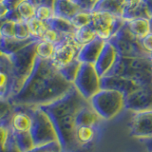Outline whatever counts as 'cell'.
I'll use <instances>...</instances> for the list:
<instances>
[{"label":"cell","mask_w":152,"mask_h":152,"mask_svg":"<svg viewBox=\"0 0 152 152\" xmlns=\"http://www.w3.org/2000/svg\"><path fill=\"white\" fill-rule=\"evenodd\" d=\"M81 46L75 42L73 34H69L59 44L55 46L54 53L51 57V63L58 70L77 59Z\"/></svg>","instance_id":"cell-8"},{"label":"cell","mask_w":152,"mask_h":152,"mask_svg":"<svg viewBox=\"0 0 152 152\" xmlns=\"http://www.w3.org/2000/svg\"><path fill=\"white\" fill-rule=\"evenodd\" d=\"M14 24L15 23L5 20L2 26L0 27V35L9 38L15 37L14 36Z\"/></svg>","instance_id":"cell-34"},{"label":"cell","mask_w":152,"mask_h":152,"mask_svg":"<svg viewBox=\"0 0 152 152\" xmlns=\"http://www.w3.org/2000/svg\"><path fill=\"white\" fill-rule=\"evenodd\" d=\"M22 1L23 0H2L3 4L6 6L8 11L16 9L18 5L20 4V2H22Z\"/></svg>","instance_id":"cell-39"},{"label":"cell","mask_w":152,"mask_h":152,"mask_svg":"<svg viewBox=\"0 0 152 152\" xmlns=\"http://www.w3.org/2000/svg\"><path fill=\"white\" fill-rule=\"evenodd\" d=\"M126 21L122 17L115 16L106 12H92L89 25L95 31L99 38L107 41L115 35L125 25Z\"/></svg>","instance_id":"cell-7"},{"label":"cell","mask_w":152,"mask_h":152,"mask_svg":"<svg viewBox=\"0 0 152 152\" xmlns=\"http://www.w3.org/2000/svg\"><path fill=\"white\" fill-rule=\"evenodd\" d=\"M141 45L147 53H152V31L141 40Z\"/></svg>","instance_id":"cell-37"},{"label":"cell","mask_w":152,"mask_h":152,"mask_svg":"<svg viewBox=\"0 0 152 152\" xmlns=\"http://www.w3.org/2000/svg\"><path fill=\"white\" fill-rule=\"evenodd\" d=\"M69 34H64V33H61L59 31H56L54 30H52V28H49L44 33V35L42 36L41 40L50 42L51 44H53L54 46H56L57 44H59V43H61L63 40H65V38Z\"/></svg>","instance_id":"cell-29"},{"label":"cell","mask_w":152,"mask_h":152,"mask_svg":"<svg viewBox=\"0 0 152 152\" xmlns=\"http://www.w3.org/2000/svg\"><path fill=\"white\" fill-rule=\"evenodd\" d=\"M131 136L152 140V109L133 112L129 122Z\"/></svg>","instance_id":"cell-9"},{"label":"cell","mask_w":152,"mask_h":152,"mask_svg":"<svg viewBox=\"0 0 152 152\" xmlns=\"http://www.w3.org/2000/svg\"><path fill=\"white\" fill-rule=\"evenodd\" d=\"M0 100H2V99H0Z\"/></svg>","instance_id":"cell-46"},{"label":"cell","mask_w":152,"mask_h":152,"mask_svg":"<svg viewBox=\"0 0 152 152\" xmlns=\"http://www.w3.org/2000/svg\"><path fill=\"white\" fill-rule=\"evenodd\" d=\"M13 114L11 122L13 132H30L31 118L20 104H12Z\"/></svg>","instance_id":"cell-14"},{"label":"cell","mask_w":152,"mask_h":152,"mask_svg":"<svg viewBox=\"0 0 152 152\" xmlns=\"http://www.w3.org/2000/svg\"><path fill=\"white\" fill-rule=\"evenodd\" d=\"M12 68L10 56L0 53V99L9 100L12 96Z\"/></svg>","instance_id":"cell-11"},{"label":"cell","mask_w":152,"mask_h":152,"mask_svg":"<svg viewBox=\"0 0 152 152\" xmlns=\"http://www.w3.org/2000/svg\"><path fill=\"white\" fill-rule=\"evenodd\" d=\"M104 43L106 41L97 37L91 42L82 46L78 53L77 59L81 63H89L94 65L101 53Z\"/></svg>","instance_id":"cell-13"},{"label":"cell","mask_w":152,"mask_h":152,"mask_svg":"<svg viewBox=\"0 0 152 152\" xmlns=\"http://www.w3.org/2000/svg\"><path fill=\"white\" fill-rule=\"evenodd\" d=\"M5 20H6V19H5L4 17H3V18H0V27L2 26V24L5 22Z\"/></svg>","instance_id":"cell-42"},{"label":"cell","mask_w":152,"mask_h":152,"mask_svg":"<svg viewBox=\"0 0 152 152\" xmlns=\"http://www.w3.org/2000/svg\"><path fill=\"white\" fill-rule=\"evenodd\" d=\"M55 46L47 41H39L36 46V55L42 59L50 60L54 53Z\"/></svg>","instance_id":"cell-26"},{"label":"cell","mask_w":152,"mask_h":152,"mask_svg":"<svg viewBox=\"0 0 152 152\" xmlns=\"http://www.w3.org/2000/svg\"><path fill=\"white\" fill-rule=\"evenodd\" d=\"M26 23L28 31L31 33V36L39 40H41L42 36L44 35L46 31L49 28V26L47 25L46 22L40 20V19H38L35 16L30 18Z\"/></svg>","instance_id":"cell-23"},{"label":"cell","mask_w":152,"mask_h":152,"mask_svg":"<svg viewBox=\"0 0 152 152\" xmlns=\"http://www.w3.org/2000/svg\"><path fill=\"white\" fill-rule=\"evenodd\" d=\"M27 1L30 2L32 6L39 7V6H48L52 8L53 7V2L54 0H27Z\"/></svg>","instance_id":"cell-38"},{"label":"cell","mask_w":152,"mask_h":152,"mask_svg":"<svg viewBox=\"0 0 152 152\" xmlns=\"http://www.w3.org/2000/svg\"><path fill=\"white\" fill-rule=\"evenodd\" d=\"M125 108L132 112L152 109V84L142 86L126 95Z\"/></svg>","instance_id":"cell-10"},{"label":"cell","mask_w":152,"mask_h":152,"mask_svg":"<svg viewBox=\"0 0 152 152\" xmlns=\"http://www.w3.org/2000/svg\"><path fill=\"white\" fill-rule=\"evenodd\" d=\"M126 27L131 34L140 41L151 32V23L148 17H141L126 21Z\"/></svg>","instance_id":"cell-16"},{"label":"cell","mask_w":152,"mask_h":152,"mask_svg":"<svg viewBox=\"0 0 152 152\" xmlns=\"http://www.w3.org/2000/svg\"><path fill=\"white\" fill-rule=\"evenodd\" d=\"M118 57L119 53L116 48L112 45V43L106 41L101 53H100L97 61L94 64L95 69H96L100 78L109 72V70L112 69L114 64L116 63Z\"/></svg>","instance_id":"cell-12"},{"label":"cell","mask_w":152,"mask_h":152,"mask_svg":"<svg viewBox=\"0 0 152 152\" xmlns=\"http://www.w3.org/2000/svg\"><path fill=\"white\" fill-rule=\"evenodd\" d=\"M145 2L146 4L147 10H148L149 17H152V0H145Z\"/></svg>","instance_id":"cell-41"},{"label":"cell","mask_w":152,"mask_h":152,"mask_svg":"<svg viewBox=\"0 0 152 152\" xmlns=\"http://www.w3.org/2000/svg\"><path fill=\"white\" fill-rule=\"evenodd\" d=\"M52 10L53 16L64 18L69 21L76 13L81 12L80 8L71 0H54Z\"/></svg>","instance_id":"cell-17"},{"label":"cell","mask_w":152,"mask_h":152,"mask_svg":"<svg viewBox=\"0 0 152 152\" xmlns=\"http://www.w3.org/2000/svg\"><path fill=\"white\" fill-rule=\"evenodd\" d=\"M124 2L126 3V5L127 4V3H129V2H132V1H134V0H123Z\"/></svg>","instance_id":"cell-43"},{"label":"cell","mask_w":152,"mask_h":152,"mask_svg":"<svg viewBox=\"0 0 152 152\" xmlns=\"http://www.w3.org/2000/svg\"><path fill=\"white\" fill-rule=\"evenodd\" d=\"M6 19L7 21H11L13 23H19V22H23L22 18L19 14L17 9H14V10H11V11H8V12L6 13V15L4 17Z\"/></svg>","instance_id":"cell-36"},{"label":"cell","mask_w":152,"mask_h":152,"mask_svg":"<svg viewBox=\"0 0 152 152\" xmlns=\"http://www.w3.org/2000/svg\"><path fill=\"white\" fill-rule=\"evenodd\" d=\"M14 36L17 39H21V40H26L31 37L26 22L23 21L14 24Z\"/></svg>","instance_id":"cell-30"},{"label":"cell","mask_w":152,"mask_h":152,"mask_svg":"<svg viewBox=\"0 0 152 152\" xmlns=\"http://www.w3.org/2000/svg\"><path fill=\"white\" fill-rule=\"evenodd\" d=\"M34 16L40 19L42 21H48L50 18L53 16V10L48 6H39L35 8V14Z\"/></svg>","instance_id":"cell-32"},{"label":"cell","mask_w":152,"mask_h":152,"mask_svg":"<svg viewBox=\"0 0 152 152\" xmlns=\"http://www.w3.org/2000/svg\"><path fill=\"white\" fill-rule=\"evenodd\" d=\"M126 96L114 89H100L88 100L90 106L104 121L110 120L125 108Z\"/></svg>","instance_id":"cell-4"},{"label":"cell","mask_w":152,"mask_h":152,"mask_svg":"<svg viewBox=\"0 0 152 152\" xmlns=\"http://www.w3.org/2000/svg\"><path fill=\"white\" fill-rule=\"evenodd\" d=\"M150 23H151V31H152V17H150Z\"/></svg>","instance_id":"cell-44"},{"label":"cell","mask_w":152,"mask_h":152,"mask_svg":"<svg viewBox=\"0 0 152 152\" xmlns=\"http://www.w3.org/2000/svg\"><path fill=\"white\" fill-rule=\"evenodd\" d=\"M57 70L52 65L50 59L45 60L36 56L32 69L24 82L20 90L8 101L11 104H24L28 106L31 100L40 89L45 80Z\"/></svg>","instance_id":"cell-1"},{"label":"cell","mask_w":152,"mask_h":152,"mask_svg":"<svg viewBox=\"0 0 152 152\" xmlns=\"http://www.w3.org/2000/svg\"><path fill=\"white\" fill-rule=\"evenodd\" d=\"M72 83L66 81L58 70H55L45 80L44 84L28 106L38 107L50 104L65 95L72 88Z\"/></svg>","instance_id":"cell-5"},{"label":"cell","mask_w":152,"mask_h":152,"mask_svg":"<svg viewBox=\"0 0 152 152\" xmlns=\"http://www.w3.org/2000/svg\"><path fill=\"white\" fill-rule=\"evenodd\" d=\"M0 1H1V0H0Z\"/></svg>","instance_id":"cell-47"},{"label":"cell","mask_w":152,"mask_h":152,"mask_svg":"<svg viewBox=\"0 0 152 152\" xmlns=\"http://www.w3.org/2000/svg\"><path fill=\"white\" fill-rule=\"evenodd\" d=\"M31 118L30 133L32 138L33 145H43L58 141L53 125L47 114L40 108L32 106L20 104Z\"/></svg>","instance_id":"cell-3"},{"label":"cell","mask_w":152,"mask_h":152,"mask_svg":"<svg viewBox=\"0 0 152 152\" xmlns=\"http://www.w3.org/2000/svg\"><path fill=\"white\" fill-rule=\"evenodd\" d=\"M51 151H62L61 145L58 141L52 142H50V144L43 145L33 146L31 149L28 150L26 152H51Z\"/></svg>","instance_id":"cell-31"},{"label":"cell","mask_w":152,"mask_h":152,"mask_svg":"<svg viewBox=\"0 0 152 152\" xmlns=\"http://www.w3.org/2000/svg\"><path fill=\"white\" fill-rule=\"evenodd\" d=\"M51 152H62V151H51Z\"/></svg>","instance_id":"cell-45"},{"label":"cell","mask_w":152,"mask_h":152,"mask_svg":"<svg viewBox=\"0 0 152 152\" xmlns=\"http://www.w3.org/2000/svg\"><path fill=\"white\" fill-rule=\"evenodd\" d=\"M39 41L41 40L32 42L28 46L24 47L23 49L16 51L15 53L10 55L13 77L12 96H14L20 90L25 80L27 79L28 74L31 73L35 58L37 56L36 46Z\"/></svg>","instance_id":"cell-2"},{"label":"cell","mask_w":152,"mask_h":152,"mask_svg":"<svg viewBox=\"0 0 152 152\" xmlns=\"http://www.w3.org/2000/svg\"><path fill=\"white\" fill-rule=\"evenodd\" d=\"M38 40L39 39H36V38L33 37H31L26 40H21V39H17L15 37L9 38L0 35V53L10 56L15 53L19 50L23 49L24 47L31 44V43Z\"/></svg>","instance_id":"cell-15"},{"label":"cell","mask_w":152,"mask_h":152,"mask_svg":"<svg viewBox=\"0 0 152 152\" xmlns=\"http://www.w3.org/2000/svg\"><path fill=\"white\" fill-rule=\"evenodd\" d=\"M13 136L20 152H26L34 146L30 132H13Z\"/></svg>","instance_id":"cell-24"},{"label":"cell","mask_w":152,"mask_h":152,"mask_svg":"<svg viewBox=\"0 0 152 152\" xmlns=\"http://www.w3.org/2000/svg\"><path fill=\"white\" fill-rule=\"evenodd\" d=\"M90 21H91V12H87L82 11L76 13L70 20V22L72 23V25L75 27L76 30L89 25Z\"/></svg>","instance_id":"cell-28"},{"label":"cell","mask_w":152,"mask_h":152,"mask_svg":"<svg viewBox=\"0 0 152 152\" xmlns=\"http://www.w3.org/2000/svg\"><path fill=\"white\" fill-rule=\"evenodd\" d=\"M3 152H20V150L18 149V147L16 145L12 129V133H11V135H10V138L7 142V145L5 146V149Z\"/></svg>","instance_id":"cell-35"},{"label":"cell","mask_w":152,"mask_h":152,"mask_svg":"<svg viewBox=\"0 0 152 152\" xmlns=\"http://www.w3.org/2000/svg\"><path fill=\"white\" fill-rule=\"evenodd\" d=\"M125 7L126 3L123 0H99L92 12H106L122 17Z\"/></svg>","instance_id":"cell-19"},{"label":"cell","mask_w":152,"mask_h":152,"mask_svg":"<svg viewBox=\"0 0 152 152\" xmlns=\"http://www.w3.org/2000/svg\"><path fill=\"white\" fill-rule=\"evenodd\" d=\"M72 84L79 93L88 101L101 89L100 76L94 65L89 63H81Z\"/></svg>","instance_id":"cell-6"},{"label":"cell","mask_w":152,"mask_h":152,"mask_svg":"<svg viewBox=\"0 0 152 152\" xmlns=\"http://www.w3.org/2000/svg\"><path fill=\"white\" fill-rule=\"evenodd\" d=\"M7 12H8V9L3 4L2 0H1V1H0V18L5 17V15H6Z\"/></svg>","instance_id":"cell-40"},{"label":"cell","mask_w":152,"mask_h":152,"mask_svg":"<svg viewBox=\"0 0 152 152\" xmlns=\"http://www.w3.org/2000/svg\"><path fill=\"white\" fill-rule=\"evenodd\" d=\"M16 9L24 22H27L28 19L33 17L35 14V7L32 6L27 0H23L22 2H20Z\"/></svg>","instance_id":"cell-27"},{"label":"cell","mask_w":152,"mask_h":152,"mask_svg":"<svg viewBox=\"0 0 152 152\" xmlns=\"http://www.w3.org/2000/svg\"><path fill=\"white\" fill-rule=\"evenodd\" d=\"M141 17L150 18L145 0H134V1L129 2L126 5L122 15L124 20L128 21Z\"/></svg>","instance_id":"cell-18"},{"label":"cell","mask_w":152,"mask_h":152,"mask_svg":"<svg viewBox=\"0 0 152 152\" xmlns=\"http://www.w3.org/2000/svg\"><path fill=\"white\" fill-rule=\"evenodd\" d=\"M97 34L95 31L91 28L90 25L82 27L80 28H77L76 31L73 34V38L75 42L77 43L78 45H80L81 47L88 44V43L91 42L92 40H94L95 38H97Z\"/></svg>","instance_id":"cell-22"},{"label":"cell","mask_w":152,"mask_h":152,"mask_svg":"<svg viewBox=\"0 0 152 152\" xmlns=\"http://www.w3.org/2000/svg\"><path fill=\"white\" fill-rule=\"evenodd\" d=\"M80 65L81 62L78 59H75L69 65H66L63 66L62 69H58V71L66 81H69L70 83H73V81L76 77V74H77L78 69L80 68Z\"/></svg>","instance_id":"cell-25"},{"label":"cell","mask_w":152,"mask_h":152,"mask_svg":"<svg viewBox=\"0 0 152 152\" xmlns=\"http://www.w3.org/2000/svg\"><path fill=\"white\" fill-rule=\"evenodd\" d=\"M46 23L50 28L64 33V34H74V32L76 31V28L72 25V23L64 18L52 16L48 21H46Z\"/></svg>","instance_id":"cell-21"},{"label":"cell","mask_w":152,"mask_h":152,"mask_svg":"<svg viewBox=\"0 0 152 152\" xmlns=\"http://www.w3.org/2000/svg\"><path fill=\"white\" fill-rule=\"evenodd\" d=\"M13 114V108H12L5 114L3 117L0 118V152H3L7 142L12 133V118Z\"/></svg>","instance_id":"cell-20"},{"label":"cell","mask_w":152,"mask_h":152,"mask_svg":"<svg viewBox=\"0 0 152 152\" xmlns=\"http://www.w3.org/2000/svg\"><path fill=\"white\" fill-rule=\"evenodd\" d=\"M80 8L81 11L91 12L99 0H71Z\"/></svg>","instance_id":"cell-33"}]
</instances>
